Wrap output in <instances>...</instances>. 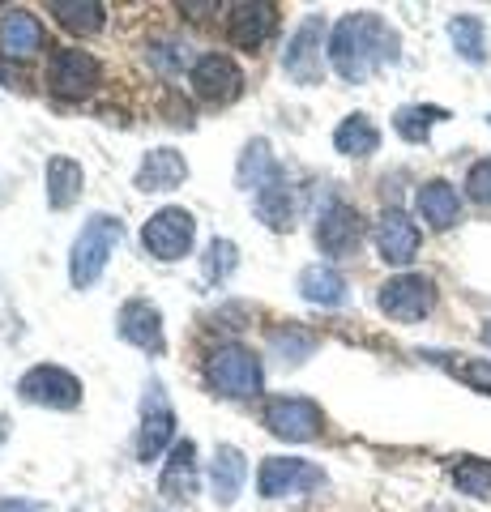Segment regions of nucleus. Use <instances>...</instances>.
I'll return each mask as SVG.
<instances>
[{
    "label": "nucleus",
    "instance_id": "36",
    "mask_svg": "<svg viewBox=\"0 0 491 512\" xmlns=\"http://www.w3.org/2000/svg\"><path fill=\"white\" fill-rule=\"evenodd\" d=\"M483 342L491 346V320H483Z\"/></svg>",
    "mask_w": 491,
    "mask_h": 512
},
{
    "label": "nucleus",
    "instance_id": "4",
    "mask_svg": "<svg viewBox=\"0 0 491 512\" xmlns=\"http://www.w3.org/2000/svg\"><path fill=\"white\" fill-rule=\"evenodd\" d=\"M376 303L389 320H423L436 308V282L427 274H398L380 286Z\"/></svg>",
    "mask_w": 491,
    "mask_h": 512
},
{
    "label": "nucleus",
    "instance_id": "30",
    "mask_svg": "<svg viewBox=\"0 0 491 512\" xmlns=\"http://www.w3.org/2000/svg\"><path fill=\"white\" fill-rule=\"evenodd\" d=\"M427 359L440 363V367H449V372L457 380H466L470 389H479V393H491V363L487 359H466V355H436V350H427Z\"/></svg>",
    "mask_w": 491,
    "mask_h": 512
},
{
    "label": "nucleus",
    "instance_id": "11",
    "mask_svg": "<svg viewBox=\"0 0 491 512\" xmlns=\"http://www.w3.org/2000/svg\"><path fill=\"white\" fill-rule=\"evenodd\" d=\"M359 239H363L359 210L346 201H329L321 210V218H316V248L325 256H346V252L359 248Z\"/></svg>",
    "mask_w": 491,
    "mask_h": 512
},
{
    "label": "nucleus",
    "instance_id": "35",
    "mask_svg": "<svg viewBox=\"0 0 491 512\" xmlns=\"http://www.w3.org/2000/svg\"><path fill=\"white\" fill-rule=\"evenodd\" d=\"M43 504H0V512H39Z\"/></svg>",
    "mask_w": 491,
    "mask_h": 512
},
{
    "label": "nucleus",
    "instance_id": "12",
    "mask_svg": "<svg viewBox=\"0 0 491 512\" xmlns=\"http://www.w3.org/2000/svg\"><path fill=\"white\" fill-rule=\"evenodd\" d=\"M47 82H52L56 94H65V99H82V94L99 86V64H94L90 52L65 47V52H56L52 64H47Z\"/></svg>",
    "mask_w": 491,
    "mask_h": 512
},
{
    "label": "nucleus",
    "instance_id": "38",
    "mask_svg": "<svg viewBox=\"0 0 491 512\" xmlns=\"http://www.w3.org/2000/svg\"><path fill=\"white\" fill-rule=\"evenodd\" d=\"M487 124H491V116H487Z\"/></svg>",
    "mask_w": 491,
    "mask_h": 512
},
{
    "label": "nucleus",
    "instance_id": "27",
    "mask_svg": "<svg viewBox=\"0 0 491 512\" xmlns=\"http://www.w3.org/2000/svg\"><path fill=\"white\" fill-rule=\"evenodd\" d=\"M257 218H265L274 231H287L291 227V218H295V197H291V188H287V180H278L274 184H265L261 192H257Z\"/></svg>",
    "mask_w": 491,
    "mask_h": 512
},
{
    "label": "nucleus",
    "instance_id": "22",
    "mask_svg": "<svg viewBox=\"0 0 491 512\" xmlns=\"http://www.w3.org/2000/svg\"><path fill=\"white\" fill-rule=\"evenodd\" d=\"M244 453L240 448H231V444H223L214 453V461H210V483H214V500L218 504H231L235 495H240V487H244Z\"/></svg>",
    "mask_w": 491,
    "mask_h": 512
},
{
    "label": "nucleus",
    "instance_id": "37",
    "mask_svg": "<svg viewBox=\"0 0 491 512\" xmlns=\"http://www.w3.org/2000/svg\"><path fill=\"white\" fill-rule=\"evenodd\" d=\"M0 82H5V69H0Z\"/></svg>",
    "mask_w": 491,
    "mask_h": 512
},
{
    "label": "nucleus",
    "instance_id": "25",
    "mask_svg": "<svg viewBox=\"0 0 491 512\" xmlns=\"http://www.w3.org/2000/svg\"><path fill=\"white\" fill-rule=\"evenodd\" d=\"M334 146L338 154L346 158H363V154H372L380 146V133H376V124L363 116V111H355V116H346L338 128H334Z\"/></svg>",
    "mask_w": 491,
    "mask_h": 512
},
{
    "label": "nucleus",
    "instance_id": "17",
    "mask_svg": "<svg viewBox=\"0 0 491 512\" xmlns=\"http://www.w3.org/2000/svg\"><path fill=\"white\" fill-rule=\"evenodd\" d=\"M158 491L176 504H188L197 495V444L193 440H180L176 448L167 453V466L163 478H158Z\"/></svg>",
    "mask_w": 491,
    "mask_h": 512
},
{
    "label": "nucleus",
    "instance_id": "8",
    "mask_svg": "<svg viewBox=\"0 0 491 512\" xmlns=\"http://www.w3.org/2000/svg\"><path fill=\"white\" fill-rule=\"evenodd\" d=\"M188 82H193V94L201 103H231V99H240V90H244V73L231 56L210 52L188 69Z\"/></svg>",
    "mask_w": 491,
    "mask_h": 512
},
{
    "label": "nucleus",
    "instance_id": "28",
    "mask_svg": "<svg viewBox=\"0 0 491 512\" xmlns=\"http://www.w3.org/2000/svg\"><path fill=\"white\" fill-rule=\"evenodd\" d=\"M449 39L457 47V56L470 60V64H483L487 60V35H483V22L470 18V13H457L449 22Z\"/></svg>",
    "mask_w": 491,
    "mask_h": 512
},
{
    "label": "nucleus",
    "instance_id": "5",
    "mask_svg": "<svg viewBox=\"0 0 491 512\" xmlns=\"http://www.w3.org/2000/svg\"><path fill=\"white\" fill-rule=\"evenodd\" d=\"M176 436V410L167 402V389L158 380L146 384L141 397V431H137V461H154Z\"/></svg>",
    "mask_w": 491,
    "mask_h": 512
},
{
    "label": "nucleus",
    "instance_id": "26",
    "mask_svg": "<svg viewBox=\"0 0 491 512\" xmlns=\"http://www.w3.org/2000/svg\"><path fill=\"white\" fill-rule=\"evenodd\" d=\"M440 120H449V111H445V107L415 103V107H398V116H393V128H398V137L410 141V146H423L427 133H432Z\"/></svg>",
    "mask_w": 491,
    "mask_h": 512
},
{
    "label": "nucleus",
    "instance_id": "15",
    "mask_svg": "<svg viewBox=\"0 0 491 512\" xmlns=\"http://www.w3.org/2000/svg\"><path fill=\"white\" fill-rule=\"evenodd\" d=\"M116 333L129 346H141V350H150V355H158L163 350V316H158L154 303L146 299H133V303H124L120 308V320H116Z\"/></svg>",
    "mask_w": 491,
    "mask_h": 512
},
{
    "label": "nucleus",
    "instance_id": "19",
    "mask_svg": "<svg viewBox=\"0 0 491 512\" xmlns=\"http://www.w3.org/2000/svg\"><path fill=\"white\" fill-rule=\"evenodd\" d=\"M188 175V163L180 150H150L146 163L137 171V188L141 192H167V188H180Z\"/></svg>",
    "mask_w": 491,
    "mask_h": 512
},
{
    "label": "nucleus",
    "instance_id": "6",
    "mask_svg": "<svg viewBox=\"0 0 491 512\" xmlns=\"http://www.w3.org/2000/svg\"><path fill=\"white\" fill-rule=\"evenodd\" d=\"M18 397L22 402L47 406V410H73L77 402H82V384H77V376H69L65 367L43 363V367H35V372H26L18 380Z\"/></svg>",
    "mask_w": 491,
    "mask_h": 512
},
{
    "label": "nucleus",
    "instance_id": "13",
    "mask_svg": "<svg viewBox=\"0 0 491 512\" xmlns=\"http://www.w3.org/2000/svg\"><path fill=\"white\" fill-rule=\"evenodd\" d=\"M376 252H380V261H389V265H410L415 261L419 227L410 222L406 210H398V205L376 218Z\"/></svg>",
    "mask_w": 491,
    "mask_h": 512
},
{
    "label": "nucleus",
    "instance_id": "34",
    "mask_svg": "<svg viewBox=\"0 0 491 512\" xmlns=\"http://www.w3.org/2000/svg\"><path fill=\"white\" fill-rule=\"evenodd\" d=\"M180 52H184V47L180 43H167V47H158V69H163V73H176L180 69Z\"/></svg>",
    "mask_w": 491,
    "mask_h": 512
},
{
    "label": "nucleus",
    "instance_id": "16",
    "mask_svg": "<svg viewBox=\"0 0 491 512\" xmlns=\"http://www.w3.org/2000/svg\"><path fill=\"white\" fill-rule=\"evenodd\" d=\"M227 30H231V39L240 43L244 52H257V47L278 30V9L274 5H257V0H248V5H231Z\"/></svg>",
    "mask_w": 491,
    "mask_h": 512
},
{
    "label": "nucleus",
    "instance_id": "23",
    "mask_svg": "<svg viewBox=\"0 0 491 512\" xmlns=\"http://www.w3.org/2000/svg\"><path fill=\"white\" fill-rule=\"evenodd\" d=\"M299 295H304L308 303H321V308H342L346 303V282L329 265H312V269L299 274Z\"/></svg>",
    "mask_w": 491,
    "mask_h": 512
},
{
    "label": "nucleus",
    "instance_id": "29",
    "mask_svg": "<svg viewBox=\"0 0 491 512\" xmlns=\"http://www.w3.org/2000/svg\"><path fill=\"white\" fill-rule=\"evenodd\" d=\"M52 13H56L60 26L77 30V35H94V30L103 26V18H107L103 5H90V0H56Z\"/></svg>",
    "mask_w": 491,
    "mask_h": 512
},
{
    "label": "nucleus",
    "instance_id": "10",
    "mask_svg": "<svg viewBox=\"0 0 491 512\" xmlns=\"http://www.w3.org/2000/svg\"><path fill=\"white\" fill-rule=\"evenodd\" d=\"M265 427L274 431L278 440H316L321 436V410H316L308 397H274V402L265 406Z\"/></svg>",
    "mask_w": 491,
    "mask_h": 512
},
{
    "label": "nucleus",
    "instance_id": "31",
    "mask_svg": "<svg viewBox=\"0 0 491 512\" xmlns=\"http://www.w3.org/2000/svg\"><path fill=\"white\" fill-rule=\"evenodd\" d=\"M235 265H240V252H235L231 239H214L201 256V278L210 286H218V282H227L235 274Z\"/></svg>",
    "mask_w": 491,
    "mask_h": 512
},
{
    "label": "nucleus",
    "instance_id": "18",
    "mask_svg": "<svg viewBox=\"0 0 491 512\" xmlns=\"http://www.w3.org/2000/svg\"><path fill=\"white\" fill-rule=\"evenodd\" d=\"M43 47V26L35 13H26V9H13L0 18V52L13 56V60H22L30 52H39Z\"/></svg>",
    "mask_w": 491,
    "mask_h": 512
},
{
    "label": "nucleus",
    "instance_id": "1",
    "mask_svg": "<svg viewBox=\"0 0 491 512\" xmlns=\"http://www.w3.org/2000/svg\"><path fill=\"white\" fill-rule=\"evenodd\" d=\"M325 60L334 64V73L342 82H368L376 69L398 60V35L376 18V13H346V18L329 30Z\"/></svg>",
    "mask_w": 491,
    "mask_h": 512
},
{
    "label": "nucleus",
    "instance_id": "24",
    "mask_svg": "<svg viewBox=\"0 0 491 512\" xmlns=\"http://www.w3.org/2000/svg\"><path fill=\"white\" fill-rule=\"evenodd\" d=\"M82 197V167L73 158H52L47 163V205L52 210H69Z\"/></svg>",
    "mask_w": 491,
    "mask_h": 512
},
{
    "label": "nucleus",
    "instance_id": "9",
    "mask_svg": "<svg viewBox=\"0 0 491 512\" xmlns=\"http://www.w3.org/2000/svg\"><path fill=\"white\" fill-rule=\"evenodd\" d=\"M141 244H146V252H154L158 261H180V256H188V248H193V214L188 210H158L146 231H141Z\"/></svg>",
    "mask_w": 491,
    "mask_h": 512
},
{
    "label": "nucleus",
    "instance_id": "32",
    "mask_svg": "<svg viewBox=\"0 0 491 512\" xmlns=\"http://www.w3.org/2000/svg\"><path fill=\"white\" fill-rule=\"evenodd\" d=\"M453 483H457V491L479 495V500H491V461H479V457L457 461V466H453Z\"/></svg>",
    "mask_w": 491,
    "mask_h": 512
},
{
    "label": "nucleus",
    "instance_id": "20",
    "mask_svg": "<svg viewBox=\"0 0 491 512\" xmlns=\"http://www.w3.org/2000/svg\"><path fill=\"white\" fill-rule=\"evenodd\" d=\"M419 214L432 222L436 231H449L453 222L462 218V197H457V188L445 180H427L419 188Z\"/></svg>",
    "mask_w": 491,
    "mask_h": 512
},
{
    "label": "nucleus",
    "instance_id": "14",
    "mask_svg": "<svg viewBox=\"0 0 491 512\" xmlns=\"http://www.w3.org/2000/svg\"><path fill=\"white\" fill-rule=\"evenodd\" d=\"M321 35H325V22L312 13V18L299 26V35L291 39L287 56H282V69H287L295 82H304V86L321 82Z\"/></svg>",
    "mask_w": 491,
    "mask_h": 512
},
{
    "label": "nucleus",
    "instance_id": "3",
    "mask_svg": "<svg viewBox=\"0 0 491 512\" xmlns=\"http://www.w3.org/2000/svg\"><path fill=\"white\" fill-rule=\"evenodd\" d=\"M205 384L223 397H257L265 384L261 359L244 346H218L205 359Z\"/></svg>",
    "mask_w": 491,
    "mask_h": 512
},
{
    "label": "nucleus",
    "instance_id": "2",
    "mask_svg": "<svg viewBox=\"0 0 491 512\" xmlns=\"http://www.w3.org/2000/svg\"><path fill=\"white\" fill-rule=\"evenodd\" d=\"M120 218L112 214H94L82 235L73 239V252H69V282L77 286V291H86V286H94L103 278V269H107V252H112L120 244Z\"/></svg>",
    "mask_w": 491,
    "mask_h": 512
},
{
    "label": "nucleus",
    "instance_id": "21",
    "mask_svg": "<svg viewBox=\"0 0 491 512\" xmlns=\"http://www.w3.org/2000/svg\"><path fill=\"white\" fill-rule=\"evenodd\" d=\"M278 163H274V150H269V141H248L244 154H240V163H235V180H240V188L248 192H261L265 184H274L278 180Z\"/></svg>",
    "mask_w": 491,
    "mask_h": 512
},
{
    "label": "nucleus",
    "instance_id": "7",
    "mask_svg": "<svg viewBox=\"0 0 491 512\" xmlns=\"http://www.w3.org/2000/svg\"><path fill=\"white\" fill-rule=\"evenodd\" d=\"M257 487L265 500H282V495H308L316 487H325V470L312 461H295V457H269L261 466Z\"/></svg>",
    "mask_w": 491,
    "mask_h": 512
},
{
    "label": "nucleus",
    "instance_id": "33",
    "mask_svg": "<svg viewBox=\"0 0 491 512\" xmlns=\"http://www.w3.org/2000/svg\"><path fill=\"white\" fill-rule=\"evenodd\" d=\"M466 192L474 205H491V158H483V163H474L466 171Z\"/></svg>",
    "mask_w": 491,
    "mask_h": 512
}]
</instances>
